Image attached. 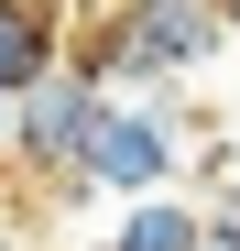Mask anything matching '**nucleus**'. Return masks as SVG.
Wrapping results in <instances>:
<instances>
[{"label": "nucleus", "instance_id": "20e7f679", "mask_svg": "<svg viewBox=\"0 0 240 251\" xmlns=\"http://www.w3.org/2000/svg\"><path fill=\"white\" fill-rule=\"evenodd\" d=\"M76 44V11L66 0H0V99H22L33 76H55Z\"/></svg>", "mask_w": 240, "mask_h": 251}, {"label": "nucleus", "instance_id": "7ed1b4c3", "mask_svg": "<svg viewBox=\"0 0 240 251\" xmlns=\"http://www.w3.org/2000/svg\"><path fill=\"white\" fill-rule=\"evenodd\" d=\"M76 175H88V197H153V186H175V175H186L175 109H164V99H109Z\"/></svg>", "mask_w": 240, "mask_h": 251}, {"label": "nucleus", "instance_id": "1a4fd4ad", "mask_svg": "<svg viewBox=\"0 0 240 251\" xmlns=\"http://www.w3.org/2000/svg\"><path fill=\"white\" fill-rule=\"evenodd\" d=\"M66 11H109V0H66Z\"/></svg>", "mask_w": 240, "mask_h": 251}, {"label": "nucleus", "instance_id": "f257e3e1", "mask_svg": "<svg viewBox=\"0 0 240 251\" xmlns=\"http://www.w3.org/2000/svg\"><path fill=\"white\" fill-rule=\"evenodd\" d=\"M208 55H229L218 0H109V11H76V44H66V66H88L109 99H164Z\"/></svg>", "mask_w": 240, "mask_h": 251}, {"label": "nucleus", "instance_id": "0eeeda50", "mask_svg": "<svg viewBox=\"0 0 240 251\" xmlns=\"http://www.w3.org/2000/svg\"><path fill=\"white\" fill-rule=\"evenodd\" d=\"M218 22H229V55H240V0H218Z\"/></svg>", "mask_w": 240, "mask_h": 251}, {"label": "nucleus", "instance_id": "9d476101", "mask_svg": "<svg viewBox=\"0 0 240 251\" xmlns=\"http://www.w3.org/2000/svg\"><path fill=\"white\" fill-rule=\"evenodd\" d=\"M88 251H109V240H88Z\"/></svg>", "mask_w": 240, "mask_h": 251}, {"label": "nucleus", "instance_id": "423d86ee", "mask_svg": "<svg viewBox=\"0 0 240 251\" xmlns=\"http://www.w3.org/2000/svg\"><path fill=\"white\" fill-rule=\"evenodd\" d=\"M208 251H240V175H218L208 197Z\"/></svg>", "mask_w": 240, "mask_h": 251}, {"label": "nucleus", "instance_id": "6e6552de", "mask_svg": "<svg viewBox=\"0 0 240 251\" xmlns=\"http://www.w3.org/2000/svg\"><path fill=\"white\" fill-rule=\"evenodd\" d=\"M0 142H11V99H0Z\"/></svg>", "mask_w": 240, "mask_h": 251}, {"label": "nucleus", "instance_id": "39448f33", "mask_svg": "<svg viewBox=\"0 0 240 251\" xmlns=\"http://www.w3.org/2000/svg\"><path fill=\"white\" fill-rule=\"evenodd\" d=\"M109 251H208V197H175V186H153V197H120Z\"/></svg>", "mask_w": 240, "mask_h": 251}, {"label": "nucleus", "instance_id": "f03ea898", "mask_svg": "<svg viewBox=\"0 0 240 251\" xmlns=\"http://www.w3.org/2000/svg\"><path fill=\"white\" fill-rule=\"evenodd\" d=\"M98 109L109 88L88 66H55V76H33V88L11 99V142H0V175L11 186H44V197H88V131H98Z\"/></svg>", "mask_w": 240, "mask_h": 251}, {"label": "nucleus", "instance_id": "9b49d317", "mask_svg": "<svg viewBox=\"0 0 240 251\" xmlns=\"http://www.w3.org/2000/svg\"><path fill=\"white\" fill-rule=\"evenodd\" d=\"M0 186H11V175H0Z\"/></svg>", "mask_w": 240, "mask_h": 251}]
</instances>
